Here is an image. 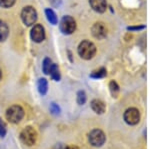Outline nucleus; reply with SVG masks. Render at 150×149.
I'll return each mask as SVG.
<instances>
[{"label":"nucleus","instance_id":"obj_5","mask_svg":"<svg viewBox=\"0 0 150 149\" xmlns=\"http://www.w3.org/2000/svg\"><path fill=\"white\" fill-rule=\"evenodd\" d=\"M21 19L25 25H33L37 20V12L32 6L24 7L22 12H21Z\"/></svg>","mask_w":150,"mask_h":149},{"label":"nucleus","instance_id":"obj_6","mask_svg":"<svg viewBox=\"0 0 150 149\" xmlns=\"http://www.w3.org/2000/svg\"><path fill=\"white\" fill-rule=\"evenodd\" d=\"M76 29V22L71 16H64L60 21V30L63 34H72Z\"/></svg>","mask_w":150,"mask_h":149},{"label":"nucleus","instance_id":"obj_4","mask_svg":"<svg viewBox=\"0 0 150 149\" xmlns=\"http://www.w3.org/2000/svg\"><path fill=\"white\" fill-rule=\"evenodd\" d=\"M89 143L94 147H101L106 141V136L100 129H93L88 135Z\"/></svg>","mask_w":150,"mask_h":149},{"label":"nucleus","instance_id":"obj_20","mask_svg":"<svg viewBox=\"0 0 150 149\" xmlns=\"http://www.w3.org/2000/svg\"><path fill=\"white\" fill-rule=\"evenodd\" d=\"M15 3V0H0V6L3 8H9L13 6Z\"/></svg>","mask_w":150,"mask_h":149},{"label":"nucleus","instance_id":"obj_16","mask_svg":"<svg viewBox=\"0 0 150 149\" xmlns=\"http://www.w3.org/2000/svg\"><path fill=\"white\" fill-rule=\"evenodd\" d=\"M52 60L50 58H45L43 60V64H42V69H43V72L44 74H49L50 72V69L52 67Z\"/></svg>","mask_w":150,"mask_h":149},{"label":"nucleus","instance_id":"obj_1","mask_svg":"<svg viewBox=\"0 0 150 149\" xmlns=\"http://www.w3.org/2000/svg\"><path fill=\"white\" fill-rule=\"evenodd\" d=\"M96 53V47L92 42L88 40L82 41L78 46V54L81 58L89 60L93 58V56Z\"/></svg>","mask_w":150,"mask_h":149},{"label":"nucleus","instance_id":"obj_23","mask_svg":"<svg viewBox=\"0 0 150 149\" xmlns=\"http://www.w3.org/2000/svg\"><path fill=\"white\" fill-rule=\"evenodd\" d=\"M144 26H131V27H128L127 29L130 30V31H133V30H141L143 29Z\"/></svg>","mask_w":150,"mask_h":149},{"label":"nucleus","instance_id":"obj_21","mask_svg":"<svg viewBox=\"0 0 150 149\" xmlns=\"http://www.w3.org/2000/svg\"><path fill=\"white\" fill-rule=\"evenodd\" d=\"M60 107L58 106V105L56 104V103L52 102L51 104H50V112L53 114V115H58L60 114Z\"/></svg>","mask_w":150,"mask_h":149},{"label":"nucleus","instance_id":"obj_13","mask_svg":"<svg viewBox=\"0 0 150 149\" xmlns=\"http://www.w3.org/2000/svg\"><path fill=\"white\" fill-rule=\"evenodd\" d=\"M37 88H38V91L41 95H45L47 93V89H48V82L45 78H40L38 80V83H37Z\"/></svg>","mask_w":150,"mask_h":149},{"label":"nucleus","instance_id":"obj_17","mask_svg":"<svg viewBox=\"0 0 150 149\" xmlns=\"http://www.w3.org/2000/svg\"><path fill=\"white\" fill-rule=\"evenodd\" d=\"M106 76V69L105 68H100L98 70H95L93 71L92 73L90 74V77L91 78H95V79H98V78H103Z\"/></svg>","mask_w":150,"mask_h":149},{"label":"nucleus","instance_id":"obj_10","mask_svg":"<svg viewBox=\"0 0 150 149\" xmlns=\"http://www.w3.org/2000/svg\"><path fill=\"white\" fill-rule=\"evenodd\" d=\"M89 3H90L91 8L98 13H103L107 7L106 0H89Z\"/></svg>","mask_w":150,"mask_h":149},{"label":"nucleus","instance_id":"obj_14","mask_svg":"<svg viewBox=\"0 0 150 149\" xmlns=\"http://www.w3.org/2000/svg\"><path fill=\"white\" fill-rule=\"evenodd\" d=\"M45 15L47 17V20L49 21L50 23L53 24V25H56L57 22H58V19H57V16L56 14L54 13V11L50 8H47L45 10Z\"/></svg>","mask_w":150,"mask_h":149},{"label":"nucleus","instance_id":"obj_15","mask_svg":"<svg viewBox=\"0 0 150 149\" xmlns=\"http://www.w3.org/2000/svg\"><path fill=\"white\" fill-rule=\"evenodd\" d=\"M49 74L51 75L53 80H55V81H59L60 78H61L59 68H58V66L56 65V64H52V67H51V69H50Z\"/></svg>","mask_w":150,"mask_h":149},{"label":"nucleus","instance_id":"obj_8","mask_svg":"<svg viewBox=\"0 0 150 149\" xmlns=\"http://www.w3.org/2000/svg\"><path fill=\"white\" fill-rule=\"evenodd\" d=\"M31 39L36 43H40L44 40L45 38V30L44 27L40 24H36L33 26V28L31 29L30 32Z\"/></svg>","mask_w":150,"mask_h":149},{"label":"nucleus","instance_id":"obj_2","mask_svg":"<svg viewBox=\"0 0 150 149\" xmlns=\"http://www.w3.org/2000/svg\"><path fill=\"white\" fill-rule=\"evenodd\" d=\"M24 117V109L20 105H12L7 109L6 118L11 123H18Z\"/></svg>","mask_w":150,"mask_h":149},{"label":"nucleus","instance_id":"obj_24","mask_svg":"<svg viewBox=\"0 0 150 149\" xmlns=\"http://www.w3.org/2000/svg\"><path fill=\"white\" fill-rule=\"evenodd\" d=\"M64 149H79L77 146H67V147H65Z\"/></svg>","mask_w":150,"mask_h":149},{"label":"nucleus","instance_id":"obj_25","mask_svg":"<svg viewBox=\"0 0 150 149\" xmlns=\"http://www.w3.org/2000/svg\"><path fill=\"white\" fill-rule=\"evenodd\" d=\"M2 78V72H1V69H0V80H1Z\"/></svg>","mask_w":150,"mask_h":149},{"label":"nucleus","instance_id":"obj_19","mask_svg":"<svg viewBox=\"0 0 150 149\" xmlns=\"http://www.w3.org/2000/svg\"><path fill=\"white\" fill-rule=\"evenodd\" d=\"M86 99H87L86 93L84 91H79L77 93V102H78L79 105H83L86 102Z\"/></svg>","mask_w":150,"mask_h":149},{"label":"nucleus","instance_id":"obj_12","mask_svg":"<svg viewBox=\"0 0 150 149\" xmlns=\"http://www.w3.org/2000/svg\"><path fill=\"white\" fill-rule=\"evenodd\" d=\"M8 34H9L8 26L6 25L5 22L0 20V42L6 40V38L8 37Z\"/></svg>","mask_w":150,"mask_h":149},{"label":"nucleus","instance_id":"obj_9","mask_svg":"<svg viewBox=\"0 0 150 149\" xmlns=\"http://www.w3.org/2000/svg\"><path fill=\"white\" fill-rule=\"evenodd\" d=\"M92 35L97 39H103L107 35V28L102 22H97L92 26Z\"/></svg>","mask_w":150,"mask_h":149},{"label":"nucleus","instance_id":"obj_22","mask_svg":"<svg viewBox=\"0 0 150 149\" xmlns=\"http://www.w3.org/2000/svg\"><path fill=\"white\" fill-rule=\"evenodd\" d=\"M6 134V124L4 123V121H2V119H0V137H3Z\"/></svg>","mask_w":150,"mask_h":149},{"label":"nucleus","instance_id":"obj_3","mask_svg":"<svg viewBox=\"0 0 150 149\" xmlns=\"http://www.w3.org/2000/svg\"><path fill=\"white\" fill-rule=\"evenodd\" d=\"M20 139L25 145L32 146L34 145L36 140H37V132L33 127L27 126L21 131Z\"/></svg>","mask_w":150,"mask_h":149},{"label":"nucleus","instance_id":"obj_7","mask_svg":"<svg viewBox=\"0 0 150 149\" xmlns=\"http://www.w3.org/2000/svg\"><path fill=\"white\" fill-rule=\"evenodd\" d=\"M124 120L129 125H136L140 121V112L136 108H128L124 112Z\"/></svg>","mask_w":150,"mask_h":149},{"label":"nucleus","instance_id":"obj_18","mask_svg":"<svg viewBox=\"0 0 150 149\" xmlns=\"http://www.w3.org/2000/svg\"><path fill=\"white\" fill-rule=\"evenodd\" d=\"M109 88L113 97H117L118 93H119V86H118V84L115 81H111L109 83Z\"/></svg>","mask_w":150,"mask_h":149},{"label":"nucleus","instance_id":"obj_11","mask_svg":"<svg viewBox=\"0 0 150 149\" xmlns=\"http://www.w3.org/2000/svg\"><path fill=\"white\" fill-rule=\"evenodd\" d=\"M91 108L95 113L97 114H103L105 112V104L101 101V100H98V99H94L91 101Z\"/></svg>","mask_w":150,"mask_h":149}]
</instances>
